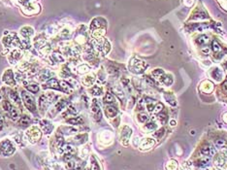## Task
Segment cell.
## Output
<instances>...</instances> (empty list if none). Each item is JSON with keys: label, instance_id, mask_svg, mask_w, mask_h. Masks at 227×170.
<instances>
[{"label": "cell", "instance_id": "ab89813d", "mask_svg": "<svg viewBox=\"0 0 227 170\" xmlns=\"http://www.w3.org/2000/svg\"><path fill=\"white\" fill-rule=\"evenodd\" d=\"M66 167H67V169H69V170H74V169H76L77 164H76V162H75L74 160L69 159L68 161H67V163H66Z\"/></svg>", "mask_w": 227, "mask_h": 170}, {"label": "cell", "instance_id": "836d02e7", "mask_svg": "<svg viewBox=\"0 0 227 170\" xmlns=\"http://www.w3.org/2000/svg\"><path fill=\"white\" fill-rule=\"evenodd\" d=\"M178 168V163L175 160H170L166 165V169L167 170H176Z\"/></svg>", "mask_w": 227, "mask_h": 170}, {"label": "cell", "instance_id": "1f68e13d", "mask_svg": "<svg viewBox=\"0 0 227 170\" xmlns=\"http://www.w3.org/2000/svg\"><path fill=\"white\" fill-rule=\"evenodd\" d=\"M77 71L80 74H84V73H88L89 71V66H88L86 64H82L77 67Z\"/></svg>", "mask_w": 227, "mask_h": 170}, {"label": "cell", "instance_id": "d4e9b609", "mask_svg": "<svg viewBox=\"0 0 227 170\" xmlns=\"http://www.w3.org/2000/svg\"><path fill=\"white\" fill-rule=\"evenodd\" d=\"M66 104H67V102H66V100H64V99L59 100L58 102H56V104L54 105V115L55 113H57V112H60L63 108H65Z\"/></svg>", "mask_w": 227, "mask_h": 170}, {"label": "cell", "instance_id": "d6a6232c", "mask_svg": "<svg viewBox=\"0 0 227 170\" xmlns=\"http://www.w3.org/2000/svg\"><path fill=\"white\" fill-rule=\"evenodd\" d=\"M90 170H100L99 164L97 163L96 159H94V157H90Z\"/></svg>", "mask_w": 227, "mask_h": 170}, {"label": "cell", "instance_id": "e575fe53", "mask_svg": "<svg viewBox=\"0 0 227 170\" xmlns=\"http://www.w3.org/2000/svg\"><path fill=\"white\" fill-rule=\"evenodd\" d=\"M212 52H219L221 51V47H220V45H219V43L216 41V40H214L212 41Z\"/></svg>", "mask_w": 227, "mask_h": 170}, {"label": "cell", "instance_id": "f35d334b", "mask_svg": "<svg viewBox=\"0 0 227 170\" xmlns=\"http://www.w3.org/2000/svg\"><path fill=\"white\" fill-rule=\"evenodd\" d=\"M29 124H30V119H29V117H27V116L23 117V118L20 120V124L21 126H26Z\"/></svg>", "mask_w": 227, "mask_h": 170}, {"label": "cell", "instance_id": "ee69618b", "mask_svg": "<svg viewBox=\"0 0 227 170\" xmlns=\"http://www.w3.org/2000/svg\"><path fill=\"white\" fill-rule=\"evenodd\" d=\"M114 92H115V94L119 96L120 99H122V98L124 97V94H123V92H122L121 90H120L119 88H114Z\"/></svg>", "mask_w": 227, "mask_h": 170}, {"label": "cell", "instance_id": "d590c367", "mask_svg": "<svg viewBox=\"0 0 227 170\" xmlns=\"http://www.w3.org/2000/svg\"><path fill=\"white\" fill-rule=\"evenodd\" d=\"M9 96H10L11 99L14 100V101H15L16 103H20V102H21L20 96H19V95L17 94V92H13V90H10V92H9Z\"/></svg>", "mask_w": 227, "mask_h": 170}, {"label": "cell", "instance_id": "e0dca14e", "mask_svg": "<svg viewBox=\"0 0 227 170\" xmlns=\"http://www.w3.org/2000/svg\"><path fill=\"white\" fill-rule=\"evenodd\" d=\"M34 33V30H33L32 27H29V26H25L21 29V36L25 38V40H27L28 38H30Z\"/></svg>", "mask_w": 227, "mask_h": 170}, {"label": "cell", "instance_id": "8d00e7d4", "mask_svg": "<svg viewBox=\"0 0 227 170\" xmlns=\"http://www.w3.org/2000/svg\"><path fill=\"white\" fill-rule=\"evenodd\" d=\"M104 102H105V103H109V104L115 102V98H114L112 93H106L105 97H104Z\"/></svg>", "mask_w": 227, "mask_h": 170}, {"label": "cell", "instance_id": "5b68a950", "mask_svg": "<svg viewBox=\"0 0 227 170\" xmlns=\"http://www.w3.org/2000/svg\"><path fill=\"white\" fill-rule=\"evenodd\" d=\"M21 97H23V103H25V107L29 110L30 112H35L36 111V103L34 101V98H33L28 92H21Z\"/></svg>", "mask_w": 227, "mask_h": 170}, {"label": "cell", "instance_id": "6da1fadb", "mask_svg": "<svg viewBox=\"0 0 227 170\" xmlns=\"http://www.w3.org/2000/svg\"><path fill=\"white\" fill-rule=\"evenodd\" d=\"M57 95L54 93H47L41 95L39 98V107L41 110H47L50 105H52L57 99Z\"/></svg>", "mask_w": 227, "mask_h": 170}, {"label": "cell", "instance_id": "60d3db41", "mask_svg": "<svg viewBox=\"0 0 227 170\" xmlns=\"http://www.w3.org/2000/svg\"><path fill=\"white\" fill-rule=\"evenodd\" d=\"M60 130H65L66 132L65 133H67V134H71V133H76V132H78V130H77L76 128H74V127H60L59 128Z\"/></svg>", "mask_w": 227, "mask_h": 170}, {"label": "cell", "instance_id": "9f6ffc18", "mask_svg": "<svg viewBox=\"0 0 227 170\" xmlns=\"http://www.w3.org/2000/svg\"><path fill=\"white\" fill-rule=\"evenodd\" d=\"M223 120H224V122H225V123H227V113H225L223 115Z\"/></svg>", "mask_w": 227, "mask_h": 170}, {"label": "cell", "instance_id": "f546056e", "mask_svg": "<svg viewBox=\"0 0 227 170\" xmlns=\"http://www.w3.org/2000/svg\"><path fill=\"white\" fill-rule=\"evenodd\" d=\"M164 98H165L166 100H167V102L169 104H171L172 106H176L177 105V102H176V99H175V97H174V95L173 94H171V93H165L164 94Z\"/></svg>", "mask_w": 227, "mask_h": 170}, {"label": "cell", "instance_id": "681fc988", "mask_svg": "<svg viewBox=\"0 0 227 170\" xmlns=\"http://www.w3.org/2000/svg\"><path fill=\"white\" fill-rule=\"evenodd\" d=\"M163 134H164V129L161 128V129H159L158 131H156V133L154 134V135H155L156 137H161V136H163Z\"/></svg>", "mask_w": 227, "mask_h": 170}, {"label": "cell", "instance_id": "f5cc1de1", "mask_svg": "<svg viewBox=\"0 0 227 170\" xmlns=\"http://www.w3.org/2000/svg\"><path fill=\"white\" fill-rule=\"evenodd\" d=\"M3 123H4V119H3V117L0 115V129H1L2 126H3Z\"/></svg>", "mask_w": 227, "mask_h": 170}, {"label": "cell", "instance_id": "4dcf8cb0", "mask_svg": "<svg viewBox=\"0 0 227 170\" xmlns=\"http://www.w3.org/2000/svg\"><path fill=\"white\" fill-rule=\"evenodd\" d=\"M91 93H92L93 95H95V96H99V95H101L103 93V90L102 88H100L99 86H94L91 88Z\"/></svg>", "mask_w": 227, "mask_h": 170}, {"label": "cell", "instance_id": "52a82bcc", "mask_svg": "<svg viewBox=\"0 0 227 170\" xmlns=\"http://www.w3.org/2000/svg\"><path fill=\"white\" fill-rule=\"evenodd\" d=\"M2 82L8 86H16V80L15 76H14V72L11 69H7L4 71L3 75H2Z\"/></svg>", "mask_w": 227, "mask_h": 170}, {"label": "cell", "instance_id": "ffe728a7", "mask_svg": "<svg viewBox=\"0 0 227 170\" xmlns=\"http://www.w3.org/2000/svg\"><path fill=\"white\" fill-rule=\"evenodd\" d=\"M214 90V85L210 82V81H205V82L202 83L201 85V90L206 93H210L211 92H212Z\"/></svg>", "mask_w": 227, "mask_h": 170}, {"label": "cell", "instance_id": "816d5d0a", "mask_svg": "<svg viewBox=\"0 0 227 170\" xmlns=\"http://www.w3.org/2000/svg\"><path fill=\"white\" fill-rule=\"evenodd\" d=\"M202 52H203V54H209L210 49H209V48H204V49L202 50Z\"/></svg>", "mask_w": 227, "mask_h": 170}, {"label": "cell", "instance_id": "7402d4cb", "mask_svg": "<svg viewBox=\"0 0 227 170\" xmlns=\"http://www.w3.org/2000/svg\"><path fill=\"white\" fill-rule=\"evenodd\" d=\"M201 154L205 157H211L214 155V149L211 146H204L201 149Z\"/></svg>", "mask_w": 227, "mask_h": 170}, {"label": "cell", "instance_id": "2e32d148", "mask_svg": "<svg viewBox=\"0 0 227 170\" xmlns=\"http://www.w3.org/2000/svg\"><path fill=\"white\" fill-rule=\"evenodd\" d=\"M214 164H216V166L219 167V168H222V167H224V165H225V162H226V157L224 155H216V157H214Z\"/></svg>", "mask_w": 227, "mask_h": 170}, {"label": "cell", "instance_id": "6f0895ef", "mask_svg": "<svg viewBox=\"0 0 227 170\" xmlns=\"http://www.w3.org/2000/svg\"><path fill=\"white\" fill-rule=\"evenodd\" d=\"M224 88H225L226 92H227V82H226V83H224Z\"/></svg>", "mask_w": 227, "mask_h": 170}, {"label": "cell", "instance_id": "83f0119b", "mask_svg": "<svg viewBox=\"0 0 227 170\" xmlns=\"http://www.w3.org/2000/svg\"><path fill=\"white\" fill-rule=\"evenodd\" d=\"M67 123L72 124V126H77V124H82L84 123V120L82 117H75V118H71L67 120Z\"/></svg>", "mask_w": 227, "mask_h": 170}, {"label": "cell", "instance_id": "44dd1931", "mask_svg": "<svg viewBox=\"0 0 227 170\" xmlns=\"http://www.w3.org/2000/svg\"><path fill=\"white\" fill-rule=\"evenodd\" d=\"M50 59L54 62V63H63L64 62V57L62 56V54L60 52H52L50 54Z\"/></svg>", "mask_w": 227, "mask_h": 170}, {"label": "cell", "instance_id": "ac0fdd59", "mask_svg": "<svg viewBox=\"0 0 227 170\" xmlns=\"http://www.w3.org/2000/svg\"><path fill=\"white\" fill-rule=\"evenodd\" d=\"M105 114L108 118H115L117 115V109L114 106H107L105 109Z\"/></svg>", "mask_w": 227, "mask_h": 170}, {"label": "cell", "instance_id": "7a4b0ae2", "mask_svg": "<svg viewBox=\"0 0 227 170\" xmlns=\"http://www.w3.org/2000/svg\"><path fill=\"white\" fill-rule=\"evenodd\" d=\"M16 151L15 145L11 140H3L0 142V155L3 157H10Z\"/></svg>", "mask_w": 227, "mask_h": 170}, {"label": "cell", "instance_id": "f1b7e54d", "mask_svg": "<svg viewBox=\"0 0 227 170\" xmlns=\"http://www.w3.org/2000/svg\"><path fill=\"white\" fill-rule=\"evenodd\" d=\"M88 140V135L86 134H80V135H77L76 137L74 138V141L76 144H83L86 141Z\"/></svg>", "mask_w": 227, "mask_h": 170}, {"label": "cell", "instance_id": "9a60e30c", "mask_svg": "<svg viewBox=\"0 0 227 170\" xmlns=\"http://www.w3.org/2000/svg\"><path fill=\"white\" fill-rule=\"evenodd\" d=\"M158 81L161 84L165 85V86H170V85H172V84H173V78H172V76L169 75V74H166L165 72H164L162 75H161L160 77H159Z\"/></svg>", "mask_w": 227, "mask_h": 170}, {"label": "cell", "instance_id": "3957f363", "mask_svg": "<svg viewBox=\"0 0 227 170\" xmlns=\"http://www.w3.org/2000/svg\"><path fill=\"white\" fill-rule=\"evenodd\" d=\"M148 67V64L143 60H140L138 58H132L129 63V69L133 73L140 74L143 73L146 68Z\"/></svg>", "mask_w": 227, "mask_h": 170}, {"label": "cell", "instance_id": "ba28073f", "mask_svg": "<svg viewBox=\"0 0 227 170\" xmlns=\"http://www.w3.org/2000/svg\"><path fill=\"white\" fill-rule=\"evenodd\" d=\"M54 77V72H52L50 69H43L38 74L37 80L39 82H48V81H50V79H52Z\"/></svg>", "mask_w": 227, "mask_h": 170}, {"label": "cell", "instance_id": "30bf717a", "mask_svg": "<svg viewBox=\"0 0 227 170\" xmlns=\"http://www.w3.org/2000/svg\"><path fill=\"white\" fill-rule=\"evenodd\" d=\"M58 150H59V152L61 153V154H63L64 155H73L75 154V152H76V150H75V148L73 147V146L66 144V143H64V142H61V145L59 144Z\"/></svg>", "mask_w": 227, "mask_h": 170}, {"label": "cell", "instance_id": "7c38bea8", "mask_svg": "<svg viewBox=\"0 0 227 170\" xmlns=\"http://www.w3.org/2000/svg\"><path fill=\"white\" fill-rule=\"evenodd\" d=\"M21 57H23V52H21V50L15 49L14 51L11 52V54H10V56H9V57H8V59H9V61H10V63L15 64L19 60H20Z\"/></svg>", "mask_w": 227, "mask_h": 170}, {"label": "cell", "instance_id": "8992f818", "mask_svg": "<svg viewBox=\"0 0 227 170\" xmlns=\"http://www.w3.org/2000/svg\"><path fill=\"white\" fill-rule=\"evenodd\" d=\"M2 43L5 47H11V46H19L20 45V40L17 37L16 34L10 33L7 36H5L2 40Z\"/></svg>", "mask_w": 227, "mask_h": 170}, {"label": "cell", "instance_id": "74e56055", "mask_svg": "<svg viewBox=\"0 0 227 170\" xmlns=\"http://www.w3.org/2000/svg\"><path fill=\"white\" fill-rule=\"evenodd\" d=\"M214 144H216V148H218V149H223L226 146V141L223 139H216L214 141Z\"/></svg>", "mask_w": 227, "mask_h": 170}, {"label": "cell", "instance_id": "680465c9", "mask_svg": "<svg viewBox=\"0 0 227 170\" xmlns=\"http://www.w3.org/2000/svg\"><path fill=\"white\" fill-rule=\"evenodd\" d=\"M211 170H217V169H216V168H212Z\"/></svg>", "mask_w": 227, "mask_h": 170}, {"label": "cell", "instance_id": "b9f144b4", "mask_svg": "<svg viewBox=\"0 0 227 170\" xmlns=\"http://www.w3.org/2000/svg\"><path fill=\"white\" fill-rule=\"evenodd\" d=\"M148 120H149V116L147 114L142 113V114L138 115V121L140 123H145V122H147Z\"/></svg>", "mask_w": 227, "mask_h": 170}, {"label": "cell", "instance_id": "f907efd6", "mask_svg": "<svg viewBox=\"0 0 227 170\" xmlns=\"http://www.w3.org/2000/svg\"><path fill=\"white\" fill-rule=\"evenodd\" d=\"M147 108H148V110H149V112H151V111H153L154 106L151 103V104H148V105H147Z\"/></svg>", "mask_w": 227, "mask_h": 170}, {"label": "cell", "instance_id": "4fadbf2b", "mask_svg": "<svg viewBox=\"0 0 227 170\" xmlns=\"http://www.w3.org/2000/svg\"><path fill=\"white\" fill-rule=\"evenodd\" d=\"M91 112L93 113V118L95 121H99V120H101L100 107H99V104H98V102L96 99L92 100V104H91Z\"/></svg>", "mask_w": 227, "mask_h": 170}, {"label": "cell", "instance_id": "11a10c76", "mask_svg": "<svg viewBox=\"0 0 227 170\" xmlns=\"http://www.w3.org/2000/svg\"><path fill=\"white\" fill-rule=\"evenodd\" d=\"M223 154L227 157V146H225V147L223 148Z\"/></svg>", "mask_w": 227, "mask_h": 170}, {"label": "cell", "instance_id": "5bb4252c", "mask_svg": "<svg viewBox=\"0 0 227 170\" xmlns=\"http://www.w3.org/2000/svg\"><path fill=\"white\" fill-rule=\"evenodd\" d=\"M155 145V141L153 138H145L140 143V149L141 150H149L151 149Z\"/></svg>", "mask_w": 227, "mask_h": 170}, {"label": "cell", "instance_id": "484cf974", "mask_svg": "<svg viewBox=\"0 0 227 170\" xmlns=\"http://www.w3.org/2000/svg\"><path fill=\"white\" fill-rule=\"evenodd\" d=\"M210 157H205V155H203L202 157H200V159H198L197 160V165L200 167H206L208 164H209L210 162Z\"/></svg>", "mask_w": 227, "mask_h": 170}, {"label": "cell", "instance_id": "cb8c5ba5", "mask_svg": "<svg viewBox=\"0 0 227 170\" xmlns=\"http://www.w3.org/2000/svg\"><path fill=\"white\" fill-rule=\"evenodd\" d=\"M25 88H26V90H27L28 92H32V93H37L38 92H39V90H40L39 85H38V84H36V83L26 84Z\"/></svg>", "mask_w": 227, "mask_h": 170}, {"label": "cell", "instance_id": "277c9868", "mask_svg": "<svg viewBox=\"0 0 227 170\" xmlns=\"http://www.w3.org/2000/svg\"><path fill=\"white\" fill-rule=\"evenodd\" d=\"M26 136H27V139L30 143L32 144H35L38 141L41 139V136H42V133H41L40 129L37 127V126H31V127L26 131Z\"/></svg>", "mask_w": 227, "mask_h": 170}, {"label": "cell", "instance_id": "c3c4849f", "mask_svg": "<svg viewBox=\"0 0 227 170\" xmlns=\"http://www.w3.org/2000/svg\"><path fill=\"white\" fill-rule=\"evenodd\" d=\"M36 73H38L37 68H36V67H32V68H31L30 70H29V73H28V75H29V76H33V75H35Z\"/></svg>", "mask_w": 227, "mask_h": 170}, {"label": "cell", "instance_id": "db71d44e", "mask_svg": "<svg viewBox=\"0 0 227 170\" xmlns=\"http://www.w3.org/2000/svg\"><path fill=\"white\" fill-rule=\"evenodd\" d=\"M170 126H176V121H174V120H172V121L170 122Z\"/></svg>", "mask_w": 227, "mask_h": 170}, {"label": "cell", "instance_id": "bcb514c9", "mask_svg": "<svg viewBox=\"0 0 227 170\" xmlns=\"http://www.w3.org/2000/svg\"><path fill=\"white\" fill-rule=\"evenodd\" d=\"M163 109V104L162 103H158L157 105H155L153 108V111L155 112V113H160L161 111H162Z\"/></svg>", "mask_w": 227, "mask_h": 170}, {"label": "cell", "instance_id": "603a6c76", "mask_svg": "<svg viewBox=\"0 0 227 170\" xmlns=\"http://www.w3.org/2000/svg\"><path fill=\"white\" fill-rule=\"evenodd\" d=\"M94 81H95V76L93 74H89V75L86 76L83 79V84L84 86H86V87H90V86L93 85Z\"/></svg>", "mask_w": 227, "mask_h": 170}, {"label": "cell", "instance_id": "f6af8a7d", "mask_svg": "<svg viewBox=\"0 0 227 170\" xmlns=\"http://www.w3.org/2000/svg\"><path fill=\"white\" fill-rule=\"evenodd\" d=\"M208 41H209V40H208V37L206 36V35H202V36H200L197 39L198 44H205V43H207Z\"/></svg>", "mask_w": 227, "mask_h": 170}, {"label": "cell", "instance_id": "4316f807", "mask_svg": "<svg viewBox=\"0 0 227 170\" xmlns=\"http://www.w3.org/2000/svg\"><path fill=\"white\" fill-rule=\"evenodd\" d=\"M212 78H214V80L220 81L222 79V77H223V73H222V71L220 70V69L216 68V69H214V70H212Z\"/></svg>", "mask_w": 227, "mask_h": 170}, {"label": "cell", "instance_id": "7dc6e473", "mask_svg": "<svg viewBox=\"0 0 227 170\" xmlns=\"http://www.w3.org/2000/svg\"><path fill=\"white\" fill-rule=\"evenodd\" d=\"M158 120L162 124H165L166 122H167V116H166L165 114H160V115H158Z\"/></svg>", "mask_w": 227, "mask_h": 170}, {"label": "cell", "instance_id": "9c48e42d", "mask_svg": "<svg viewBox=\"0 0 227 170\" xmlns=\"http://www.w3.org/2000/svg\"><path fill=\"white\" fill-rule=\"evenodd\" d=\"M131 134H132V129L127 126H123V128H122V130H121V133H120V142H121L122 145H124V146L128 145L129 138H130V136H131Z\"/></svg>", "mask_w": 227, "mask_h": 170}, {"label": "cell", "instance_id": "7bdbcfd3", "mask_svg": "<svg viewBox=\"0 0 227 170\" xmlns=\"http://www.w3.org/2000/svg\"><path fill=\"white\" fill-rule=\"evenodd\" d=\"M156 127H157V126H156V124L153 121L146 124V128L149 129V130H153V129H155Z\"/></svg>", "mask_w": 227, "mask_h": 170}, {"label": "cell", "instance_id": "d6986e66", "mask_svg": "<svg viewBox=\"0 0 227 170\" xmlns=\"http://www.w3.org/2000/svg\"><path fill=\"white\" fill-rule=\"evenodd\" d=\"M41 126H42V129L44 130L45 133H50L54 129V126L49 121H42L41 122Z\"/></svg>", "mask_w": 227, "mask_h": 170}, {"label": "cell", "instance_id": "8fae6325", "mask_svg": "<svg viewBox=\"0 0 227 170\" xmlns=\"http://www.w3.org/2000/svg\"><path fill=\"white\" fill-rule=\"evenodd\" d=\"M43 88H45V90H46V88H52V90H56L61 92V88H60V82L55 78H52V79H50V81H48V82L46 83L44 86H43Z\"/></svg>", "mask_w": 227, "mask_h": 170}]
</instances>
